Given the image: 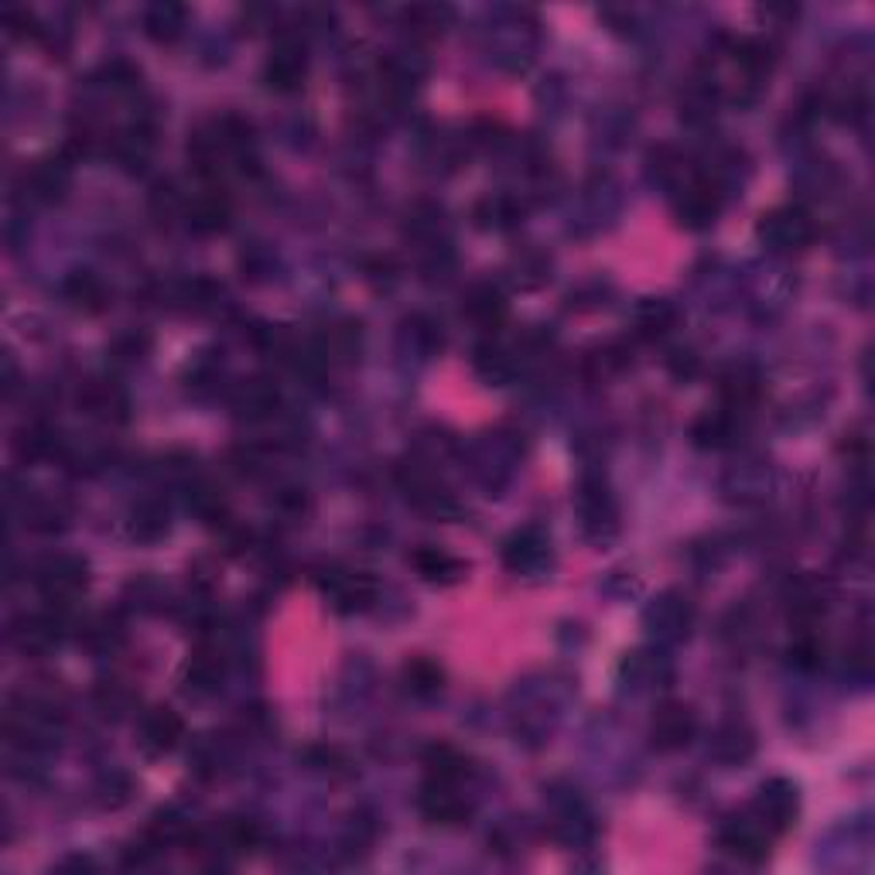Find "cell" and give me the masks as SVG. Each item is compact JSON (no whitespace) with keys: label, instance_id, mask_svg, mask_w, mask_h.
<instances>
[{"label":"cell","instance_id":"6da1fadb","mask_svg":"<svg viewBox=\"0 0 875 875\" xmlns=\"http://www.w3.org/2000/svg\"><path fill=\"white\" fill-rule=\"evenodd\" d=\"M756 237H759V243L777 250V253L804 250L817 237V222L804 206H780V209L763 212V219H759V226H756Z\"/></svg>","mask_w":875,"mask_h":875},{"label":"cell","instance_id":"7a4b0ae2","mask_svg":"<svg viewBox=\"0 0 875 875\" xmlns=\"http://www.w3.org/2000/svg\"><path fill=\"white\" fill-rule=\"evenodd\" d=\"M90 582V567L75 554H52L34 567V588L52 605H69Z\"/></svg>","mask_w":875,"mask_h":875},{"label":"cell","instance_id":"3957f363","mask_svg":"<svg viewBox=\"0 0 875 875\" xmlns=\"http://www.w3.org/2000/svg\"><path fill=\"white\" fill-rule=\"evenodd\" d=\"M674 212H677L680 226H688V230H705V226H711L718 219V212H721V188H718V181H711L705 175L688 178L680 192H677Z\"/></svg>","mask_w":875,"mask_h":875},{"label":"cell","instance_id":"277c9868","mask_svg":"<svg viewBox=\"0 0 875 875\" xmlns=\"http://www.w3.org/2000/svg\"><path fill=\"white\" fill-rule=\"evenodd\" d=\"M695 736H698V715L691 705H684V701L657 705L654 721H650V742L657 752H677L684 746H691Z\"/></svg>","mask_w":875,"mask_h":875},{"label":"cell","instance_id":"5b68a950","mask_svg":"<svg viewBox=\"0 0 875 875\" xmlns=\"http://www.w3.org/2000/svg\"><path fill=\"white\" fill-rule=\"evenodd\" d=\"M185 739V721L171 705H155L150 711L140 715L137 726V746L144 756L158 759L168 756L171 749H178V742Z\"/></svg>","mask_w":875,"mask_h":875},{"label":"cell","instance_id":"8992f818","mask_svg":"<svg viewBox=\"0 0 875 875\" xmlns=\"http://www.w3.org/2000/svg\"><path fill=\"white\" fill-rule=\"evenodd\" d=\"M304 72H309L304 45L294 34H281L268 55V65H263V80H268L274 93H294L304 80Z\"/></svg>","mask_w":875,"mask_h":875},{"label":"cell","instance_id":"52a82bcc","mask_svg":"<svg viewBox=\"0 0 875 875\" xmlns=\"http://www.w3.org/2000/svg\"><path fill=\"white\" fill-rule=\"evenodd\" d=\"M752 817L770 834H783L796 821V790L790 780H770L759 787L752 801Z\"/></svg>","mask_w":875,"mask_h":875},{"label":"cell","instance_id":"ba28073f","mask_svg":"<svg viewBox=\"0 0 875 875\" xmlns=\"http://www.w3.org/2000/svg\"><path fill=\"white\" fill-rule=\"evenodd\" d=\"M62 619L55 613H31L11 626V646L24 657H45L62 643Z\"/></svg>","mask_w":875,"mask_h":875},{"label":"cell","instance_id":"9c48e42d","mask_svg":"<svg viewBox=\"0 0 875 875\" xmlns=\"http://www.w3.org/2000/svg\"><path fill=\"white\" fill-rule=\"evenodd\" d=\"M718 845L726 855L759 865L770 855V831L759 824L756 817H732L718 834Z\"/></svg>","mask_w":875,"mask_h":875},{"label":"cell","instance_id":"30bf717a","mask_svg":"<svg viewBox=\"0 0 875 875\" xmlns=\"http://www.w3.org/2000/svg\"><path fill=\"white\" fill-rule=\"evenodd\" d=\"M75 404H80L83 414L96 417V421H106V425H121L127 421V394L113 384V379H90V384L80 387L75 394Z\"/></svg>","mask_w":875,"mask_h":875},{"label":"cell","instance_id":"8fae6325","mask_svg":"<svg viewBox=\"0 0 875 875\" xmlns=\"http://www.w3.org/2000/svg\"><path fill=\"white\" fill-rule=\"evenodd\" d=\"M230 407L240 417H250V421H263V417L278 414L281 390H278L274 379H268V376H247L230 390Z\"/></svg>","mask_w":875,"mask_h":875},{"label":"cell","instance_id":"7c38bea8","mask_svg":"<svg viewBox=\"0 0 875 875\" xmlns=\"http://www.w3.org/2000/svg\"><path fill=\"white\" fill-rule=\"evenodd\" d=\"M548 548L551 544L538 527H523L503 541V564L517 575L541 572V567L548 564Z\"/></svg>","mask_w":875,"mask_h":875},{"label":"cell","instance_id":"4fadbf2b","mask_svg":"<svg viewBox=\"0 0 875 875\" xmlns=\"http://www.w3.org/2000/svg\"><path fill=\"white\" fill-rule=\"evenodd\" d=\"M421 814L431 824H445V827L462 824L469 817V804H466V796L459 793V783L428 780L425 790H421Z\"/></svg>","mask_w":875,"mask_h":875},{"label":"cell","instance_id":"5bb4252c","mask_svg":"<svg viewBox=\"0 0 875 875\" xmlns=\"http://www.w3.org/2000/svg\"><path fill=\"white\" fill-rule=\"evenodd\" d=\"M695 623V608L691 602L677 595V592H667L660 595L650 608H646V626H650L660 639H680V636H688Z\"/></svg>","mask_w":875,"mask_h":875},{"label":"cell","instance_id":"9a60e30c","mask_svg":"<svg viewBox=\"0 0 875 875\" xmlns=\"http://www.w3.org/2000/svg\"><path fill=\"white\" fill-rule=\"evenodd\" d=\"M226 677V660L212 643H199L185 660V688L196 695H212Z\"/></svg>","mask_w":875,"mask_h":875},{"label":"cell","instance_id":"2e32d148","mask_svg":"<svg viewBox=\"0 0 875 875\" xmlns=\"http://www.w3.org/2000/svg\"><path fill=\"white\" fill-rule=\"evenodd\" d=\"M462 315L486 329V332H497L503 329L507 315H510V301L503 298L500 288H492V284H476L469 294H466V304H462Z\"/></svg>","mask_w":875,"mask_h":875},{"label":"cell","instance_id":"e0dca14e","mask_svg":"<svg viewBox=\"0 0 875 875\" xmlns=\"http://www.w3.org/2000/svg\"><path fill=\"white\" fill-rule=\"evenodd\" d=\"M230 196L222 192V188H206L199 192L192 202H188L185 216H188V226H192L196 233L209 237V233H219L226 230V222H230Z\"/></svg>","mask_w":875,"mask_h":875},{"label":"cell","instance_id":"ac0fdd59","mask_svg":"<svg viewBox=\"0 0 875 875\" xmlns=\"http://www.w3.org/2000/svg\"><path fill=\"white\" fill-rule=\"evenodd\" d=\"M410 564H414V572L431 585H455L466 575L462 558H455L441 548H428V544L410 554Z\"/></svg>","mask_w":875,"mask_h":875},{"label":"cell","instance_id":"d6986e66","mask_svg":"<svg viewBox=\"0 0 875 875\" xmlns=\"http://www.w3.org/2000/svg\"><path fill=\"white\" fill-rule=\"evenodd\" d=\"M24 192L34 202H59L69 192V165L65 162H38L28 175H24Z\"/></svg>","mask_w":875,"mask_h":875},{"label":"cell","instance_id":"ffe728a7","mask_svg":"<svg viewBox=\"0 0 875 875\" xmlns=\"http://www.w3.org/2000/svg\"><path fill=\"white\" fill-rule=\"evenodd\" d=\"M185 21H188V11L181 4H175V0H158V4H150L144 11V31L162 45L175 42V38L185 31Z\"/></svg>","mask_w":875,"mask_h":875},{"label":"cell","instance_id":"44dd1931","mask_svg":"<svg viewBox=\"0 0 875 875\" xmlns=\"http://www.w3.org/2000/svg\"><path fill=\"white\" fill-rule=\"evenodd\" d=\"M325 592L335 598V608L342 613H356V608H366L376 595V582L366 575H332L325 582Z\"/></svg>","mask_w":875,"mask_h":875},{"label":"cell","instance_id":"7402d4cb","mask_svg":"<svg viewBox=\"0 0 875 875\" xmlns=\"http://www.w3.org/2000/svg\"><path fill=\"white\" fill-rule=\"evenodd\" d=\"M360 346H363L360 325H356V322H338V325H332V329L319 338V346H315V350H319L322 363H332V360L350 363V360L360 356Z\"/></svg>","mask_w":875,"mask_h":875},{"label":"cell","instance_id":"603a6c76","mask_svg":"<svg viewBox=\"0 0 875 875\" xmlns=\"http://www.w3.org/2000/svg\"><path fill=\"white\" fill-rule=\"evenodd\" d=\"M756 749V739L752 732L742 726V721H726L718 732H715V742H711V752L721 763H746Z\"/></svg>","mask_w":875,"mask_h":875},{"label":"cell","instance_id":"cb8c5ba5","mask_svg":"<svg viewBox=\"0 0 875 875\" xmlns=\"http://www.w3.org/2000/svg\"><path fill=\"white\" fill-rule=\"evenodd\" d=\"M62 291H65V301L72 304V309H80V312L96 315V312L106 309V288H103V281H100L96 274H90V271H75V274L65 281Z\"/></svg>","mask_w":875,"mask_h":875},{"label":"cell","instance_id":"d4e9b609","mask_svg":"<svg viewBox=\"0 0 875 875\" xmlns=\"http://www.w3.org/2000/svg\"><path fill=\"white\" fill-rule=\"evenodd\" d=\"M691 435H695V441L701 448H726L732 441V435H736V410L721 407V410L701 414L695 421V428H691Z\"/></svg>","mask_w":875,"mask_h":875},{"label":"cell","instance_id":"484cf974","mask_svg":"<svg viewBox=\"0 0 875 875\" xmlns=\"http://www.w3.org/2000/svg\"><path fill=\"white\" fill-rule=\"evenodd\" d=\"M404 684H407V691L414 698H435L445 688V670L435 660H428V657H414L404 667Z\"/></svg>","mask_w":875,"mask_h":875},{"label":"cell","instance_id":"4316f807","mask_svg":"<svg viewBox=\"0 0 875 875\" xmlns=\"http://www.w3.org/2000/svg\"><path fill=\"white\" fill-rule=\"evenodd\" d=\"M260 842V827L247 817H226L216 831V845L230 855H250Z\"/></svg>","mask_w":875,"mask_h":875},{"label":"cell","instance_id":"83f0119b","mask_svg":"<svg viewBox=\"0 0 875 875\" xmlns=\"http://www.w3.org/2000/svg\"><path fill=\"white\" fill-rule=\"evenodd\" d=\"M677 325V309L664 298H646L636 309V329L646 338H657L664 332H670Z\"/></svg>","mask_w":875,"mask_h":875},{"label":"cell","instance_id":"f1b7e54d","mask_svg":"<svg viewBox=\"0 0 875 875\" xmlns=\"http://www.w3.org/2000/svg\"><path fill=\"white\" fill-rule=\"evenodd\" d=\"M425 767H428V780L438 783H459L469 773L466 756H459L451 746H431L425 756Z\"/></svg>","mask_w":875,"mask_h":875},{"label":"cell","instance_id":"f546056e","mask_svg":"<svg viewBox=\"0 0 875 875\" xmlns=\"http://www.w3.org/2000/svg\"><path fill=\"white\" fill-rule=\"evenodd\" d=\"M476 369L489 379V384L503 387L517 376V360L507 350H500V346H479L476 350Z\"/></svg>","mask_w":875,"mask_h":875},{"label":"cell","instance_id":"4dcf8cb0","mask_svg":"<svg viewBox=\"0 0 875 875\" xmlns=\"http://www.w3.org/2000/svg\"><path fill=\"white\" fill-rule=\"evenodd\" d=\"M188 510H192L196 517H202L206 523H216L226 517V497H222V489L212 486V482H192L188 486Z\"/></svg>","mask_w":875,"mask_h":875},{"label":"cell","instance_id":"1f68e13d","mask_svg":"<svg viewBox=\"0 0 875 875\" xmlns=\"http://www.w3.org/2000/svg\"><path fill=\"white\" fill-rule=\"evenodd\" d=\"M131 534L137 541H158L168 534V510L162 503H144L134 510V523H131Z\"/></svg>","mask_w":875,"mask_h":875},{"label":"cell","instance_id":"d6a6232c","mask_svg":"<svg viewBox=\"0 0 875 875\" xmlns=\"http://www.w3.org/2000/svg\"><path fill=\"white\" fill-rule=\"evenodd\" d=\"M83 643L90 646V650H96V654L117 650V646L124 643V629L113 623L110 616H103V619H96V623H90L83 629Z\"/></svg>","mask_w":875,"mask_h":875},{"label":"cell","instance_id":"836d02e7","mask_svg":"<svg viewBox=\"0 0 875 875\" xmlns=\"http://www.w3.org/2000/svg\"><path fill=\"white\" fill-rule=\"evenodd\" d=\"M14 448H18L21 459H42V455H49V451L55 448V441H52V431H49V428L31 425V428H24V431L18 435Z\"/></svg>","mask_w":875,"mask_h":875},{"label":"cell","instance_id":"e575fe53","mask_svg":"<svg viewBox=\"0 0 875 875\" xmlns=\"http://www.w3.org/2000/svg\"><path fill=\"white\" fill-rule=\"evenodd\" d=\"M131 701H134V695L124 688L121 680H103L100 688H96V705L103 708V715H124L127 708H131Z\"/></svg>","mask_w":875,"mask_h":875},{"label":"cell","instance_id":"d590c367","mask_svg":"<svg viewBox=\"0 0 875 875\" xmlns=\"http://www.w3.org/2000/svg\"><path fill=\"white\" fill-rule=\"evenodd\" d=\"M790 664L804 667V670L817 667L821 664V643H817V636H811V633L796 636V643L790 646Z\"/></svg>","mask_w":875,"mask_h":875},{"label":"cell","instance_id":"8d00e7d4","mask_svg":"<svg viewBox=\"0 0 875 875\" xmlns=\"http://www.w3.org/2000/svg\"><path fill=\"white\" fill-rule=\"evenodd\" d=\"M4 21H8V28H11V34H18V38H38V21H34V14L28 11V8H11L8 14H4Z\"/></svg>","mask_w":875,"mask_h":875},{"label":"cell","instance_id":"74e56055","mask_svg":"<svg viewBox=\"0 0 875 875\" xmlns=\"http://www.w3.org/2000/svg\"><path fill=\"white\" fill-rule=\"evenodd\" d=\"M448 18H451V11H448V8H410V11H407V21H410V24H417V28H428V31L441 28Z\"/></svg>","mask_w":875,"mask_h":875}]
</instances>
